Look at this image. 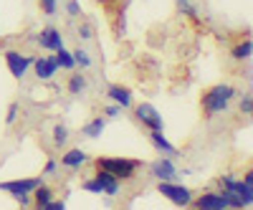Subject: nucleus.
Returning a JSON list of instances; mask_svg holds the SVG:
<instances>
[{
  "instance_id": "nucleus-1",
  "label": "nucleus",
  "mask_w": 253,
  "mask_h": 210,
  "mask_svg": "<svg viewBox=\"0 0 253 210\" xmlns=\"http://www.w3.org/2000/svg\"><path fill=\"white\" fill-rule=\"evenodd\" d=\"M96 170H107L117 180H132L139 170V160L129 157H96Z\"/></svg>"
},
{
  "instance_id": "nucleus-2",
  "label": "nucleus",
  "mask_w": 253,
  "mask_h": 210,
  "mask_svg": "<svg viewBox=\"0 0 253 210\" xmlns=\"http://www.w3.org/2000/svg\"><path fill=\"white\" fill-rule=\"evenodd\" d=\"M233 96H236V89L230 86V84H218V86L208 89L205 96H203V109H205V114H208V117H215V114L225 112Z\"/></svg>"
},
{
  "instance_id": "nucleus-3",
  "label": "nucleus",
  "mask_w": 253,
  "mask_h": 210,
  "mask_svg": "<svg viewBox=\"0 0 253 210\" xmlns=\"http://www.w3.org/2000/svg\"><path fill=\"white\" fill-rule=\"evenodd\" d=\"M41 185V177H26V180H8V182H0V190L10 193L15 200H20V205H33L31 203V193Z\"/></svg>"
},
{
  "instance_id": "nucleus-4",
  "label": "nucleus",
  "mask_w": 253,
  "mask_h": 210,
  "mask_svg": "<svg viewBox=\"0 0 253 210\" xmlns=\"http://www.w3.org/2000/svg\"><path fill=\"white\" fill-rule=\"evenodd\" d=\"M157 193H160L162 198H167L170 203L180 205V208H185V205L193 203V193H190L185 185H180L177 180H160V182H157Z\"/></svg>"
},
{
  "instance_id": "nucleus-5",
  "label": "nucleus",
  "mask_w": 253,
  "mask_h": 210,
  "mask_svg": "<svg viewBox=\"0 0 253 210\" xmlns=\"http://www.w3.org/2000/svg\"><path fill=\"white\" fill-rule=\"evenodd\" d=\"M134 117L144 124V127H150V129H165L162 114L152 107V104H147V101H142V104H137V107H134Z\"/></svg>"
},
{
  "instance_id": "nucleus-6",
  "label": "nucleus",
  "mask_w": 253,
  "mask_h": 210,
  "mask_svg": "<svg viewBox=\"0 0 253 210\" xmlns=\"http://www.w3.org/2000/svg\"><path fill=\"white\" fill-rule=\"evenodd\" d=\"M5 64H8V71H10L13 79H23L33 61L23 53H18V51H5Z\"/></svg>"
},
{
  "instance_id": "nucleus-7",
  "label": "nucleus",
  "mask_w": 253,
  "mask_h": 210,
  "mask_svg": "<svg viewBox=\"0 0 253 210\" xmlns=\"http://www.w3.org/2000/svg\"><path fill=\"white\" fill-rule=\"evenodd\" d=\"M56 71H58V61H56V56H41V58L33 61V74H36L38 81H48V79H53Z\"/></svg>"
},
{
  "instance_id": "nucleus-8",
  "label": "nucleus",
  "mask_w": 253,
  "mask_h": 210,
  "mask_svg": "<svg viewBox=\"0 0 253 210\" xmlns=\"http://www.w3.org/2000/svg\"><path fill=\"white\" fill-rule=\"evenodd\" d=\"M94 180H96V185L101 187V195L114 198V195H119V190H122V180H117V177L109 175L107 170H96Z\"/></svg>"
},
{
  "instance_id": "nucleus-9",
  "label": "nucleus",
  "mask_w": 253,
  "mask_h": 210,
  "mask_svg": "<svg viewBox=\"0 0 253 210\" xmlns=\"http://www.w3.org/2000/svg\"><path fill=\"white\" fill-rule=\"evenodd\" d=\"M152 175L157 180H177L180 172H177V167L170 157H160L157 162H152Z\"/></svg>"
},
{
  "instance_id": "nucleus-10",
  "label": "nucleus",
  "mask_w": 253,
  "mask_h": 210,
  "mask_svg": "<svg viewBox=\"0 0 253 210\" xmlns=\"http://www.w3.org/2000/svg\"><path fill=\"white\" fill-rule=\"evenodd\" d=\"M190 205H195L200 210H223V208H228L223 193H203L200 198H195Z\"/></svg>"
},
{
  "instance_id": "nucleus-11",
  "label": "nucleus",
  "mask_w": 253,
  "mask_h": 210,
  "mask_svg": "<svg viewBox=\"0 0 253 210\" xmlns=\"http://www.w3.org/2000/svg\"><path fill=\"white\" fill-rule=\"evenodd\" d=\"M38 43L43 46L46 51H56V48H61V46H63L61 31H58V28H53V26L43 28V31H41V36H38Z\"/></svg>"
},
{
  "instance_id": "nucleus-12",
  "label": "nucleus",
  "mask_w": 253,
  "mask_h": 210,
  "mask_svg": "<svg viewBox=\"0 0 253 210\" xmlns=\"http://www.w3.org/2000/svg\"><path fill=\"white\" fill-rule=\"evenodd\" d=\"M107 94H109V99H112L114 104H119L122 109L132 107V91L126 89V86H122V84H112Z\"/></svg>"
},
{
  "instance_id": "nucleus-13",
  "label": "nucleus",
  "mask_w": 253,
  "mask_h": 210,
  "mask_svg": "<svg viewBox=\"0 0 253 210\" xmlns=\"http://www.w3.org/2000/svg\"><path fill=\"white\" fill-rule=\"evenodd\" d=\"M86 160H89L86 152L79 150V147H74V150H69L66 155L61 157V165H63V167H69V170H79L81 165H86Z\"/></svg>"
},
{
  "instance_id": "nucleus-14",
  "label": "nucleus",
  "mask_w": 253,
  "mask_h": 210,
  "mask_svg": "<svg viewBox=\"0 0 253 210\" xmlns=\"http://www.w3.org/2000/svg\"><path fill=\"white\" fill-rule=\"evenodd\" d=\"M150 142L155 144V150H157V152H165L167 157H170V155H177V147H175L172 142H167V139H165L162 129H152V132H150Z\"/></svg>"
},
{
  "instance_id": "nucleus-15",
  "label": "nucleus",
  "mask_w": 253,
  "mask_h": 210,
  "mask_svg": "<svg viewBox=\"0 0 253 210\" xmlns=\"http://www.w3.org/2000/svg\"><path fill=\"white\" fill-rule=\"evenodd\" d=\"M31 195H33V205H36V208H46V203L53 200V190H51V187H46L43 182H41Z\"/></svg>"
},
{
  "instance_id": "nucleus-16",
  "label": "nucleus",
  "mask_w": 253,
  "mask_h": 210,
  "mask_svg": "<svg viewBox=\"0 0 253 210\" xmlns=\"http://www.w3.org/2000/svg\"><path fill=\"white\" fill-rule=\"evenodd\" d=\"M104 127H107V119H104V117H96V119H91V122L86 124V127L81 129V132H84V137H89V139H96V137H101Z\"/></svg>"
},
{
  "instance_id": "nucleus-17",
  "label": "nucleus",
  "mask_w": 253,
  "mask_h": 210,
  "mask_svg": "<svg viewBox=\"0 0 253 210\" xmlns=\"http://www.w3.org/2000/svg\"><path fill=\"white\" fill-rule=\"evenodd\" d=\"M251 53H253V43H251V38H246V41H241V43H236V46H233V51H230V56H233L236 61H248V58H251Z\"/></svg>"
},
{
  "instance_id": "nucleus-18",
  "label": "nucleus",
  "mask_w": 253,
  "mask_h": 210,
  "mask_svg": "<svg viewBox=\"0 0 253 210\" xmlns=\"http://www.w3.org/2000/svg\"><path fill=\"white\" fill-rule=\"evenodd\" d=\"M56 61H58V69H66V71H74L76 69V61H74V56H71V51H66V48H56Z\"/></svg>"
},
{
  "instance_id": "nucleus-19",
  "label": "nucleus",
  "mask_w": 253,
  "mask_h": 210,
  "mask_svg": "<svg viewBox=\"0 0 253 210\" xmlns=\"http://www.w3.org/2000/svg\"><path fill=\"white\" fill-rule=\"evenodd\" d=\"M241 185H243V208H253V172L251 170L246 172Z\"/></svg>"
},
{
  "instance_id": "nucleus-20",
  "label": "nucleus",
  "mask_w": 253,
  "mask_h": 210,
  "mask_svg": "<svg viewBox=\"0 0 253 210\" xmlns=\"http://www.w3.org/2000/svg\"><path fill=\"white\" fill-rule=\"evenodd\" d=\"M84 89H86V79H84L81 74H71V79H69V91H71V94H81Z\"/></svg>"
},
{
  "instance_id": "nucleus-21",
  "label": "nucleus",
  "mask_w": 253,
  "mask_h": 210,
  "mask_svg": "<svg viewBox=\"0 0 253 210\" xmlns=\"http://www.w3.org/2000/svg\"><path fill=\"white\" fill-rule=\"evenodd\" d=\"M66 142H69V129L63 127V124H56V127H53V144L56 147H63Z\"/></svg>"
},
{
  "instance_id": "nucleus-22",
  "label": "nucleus",
  "mask_w": 253,
  "mask_h": 210,
  "mask_svg": "<svg viewBox=\"0 0 253 210\" xmlns=\"http://www.w3.org/2000/svg\"><path fill=\"white\" fill-rule=\"evenodd\" d=\"M71 56H74V61H76V66H84V69H89V66H91L89 53L84 51L81 46H79V48H74V51H71Z\"/></svg>"
},
{
  "instance_id": "nucleus-23",
  "label": "nucleus",
  "mask_w": 253,
  "mask_h": 210,
  "mask_svg": "<svg viewBox=\"0 0 253 210\" xmlns=\"http://www.w3.org/2000/svg\"><path fill=\"white\" fill-rule=\"evenodd\" d=\"M38 3H41V10H43L46 15H56V10H58L56 0H38Z\"/></svg>"
},
{
  "instance_id": "nucleus-24",
  "label": "nucleus",
  "mask_w": 253,
  "mask_h": 210,
  "mask_svg": "<svg viewBox=\"0 0 253 210\" xmlns=\"http://www.w3.org/2000/svg\"><path fill=\"white\" fill-rule=\"evenodd\" d=\"M18 112H20V104H18V101H13V104H10V107H8V114H5V122H8V124H13V122L18 119Z\"/></svg>"
},
{
  "instance_id": "nucleus-25",
  "label": "nucleus",
  "mask_w": 253,
  "mask_h": 210,
  "mask_svg": "<svg viewBox=\"0 0 253 210\" xmlns=\"http://www.w3.org/2000/svg\"><path fill=\"white\" fill-rule=\"evenodd\" d=\"M241 112H243V114H251V112H253V99H251V94H246V96L241 99Z\"/></svg>"
},
{
  "instance_id": "nucleus-26",
  "label": "nucleus",
  "mask_w": 253,
  "mask_h": 210,
  "mask_svg": "<svg viewBox=\"0 0 253 210\" xmlns=\"http://www.w3.org/2000/svg\"><path fill=\"white\" fill-rule=\"evenodd\" d=\"M175 3H177V8H180V10H185L187 15H195V8L190 5V0H175Z\"/></svg>"
},
{
  "instance_id": "nucleus-27",
  "label": "nucleus",
  "mask_w": 253,
  "mask_h": 210,
  "mask_svg": "<svg viewBox=\"0 0 253 210\" xmlns=\"http://www.w3.org/2000/svg\"><path fill=\"white\" fill-rule=\"evenodd\" d=\"M66 10H69V15H81V5H79V0H69Z\"/></svg>"
},
{
  "instance_id": "nucleus-28",
  "label": "nucleus",
  "mask_w": 253,
  "mask_h": 210,
  "mask_svg": "<svg viewBox=\"0 0 253 210\" xmlns=\"http://www.w3.org/2000/svg\"><path fill=\"white\" fill-rule=\"evenodd\" d=\"M63 208H66V203H63V200H48L43 210H63Z\"/></svg>"
},
{
  "instance_id": "nucleus-29",
  "label": "nucleus",
  "mask_w": 253,
  "mask_h": 210,
  "mask_svg": "<svg viewBox=\"0 0 253 210\" xmlns=\"http://www.w3.org/2000/svg\"><path fill=\"white\" fill-rule=\"evenodd\" d=\"M119 112H122V107H119V104H109V107L104 109V114H107L109 119H112V117H119Z\"/></svg>"
},
{
  "instance_id": "nucleus-30",
  "label": "nucleus",
  "mask_w": 253,
  "mask_h": 210,
  "mask_svg": "<svg viewBox=\"0 0 253 210\" xmlns=\"http://www.w3.org/2000/svg\"><path fill=\"white\" fill-rule=\"evenodd\" d=\"M94 33H91V26H81L79 28V38H84V41H86V38H91Z\"/></svg>"
},
{
  "instance_id": "nucleus-31",
  "label": "nucleus",
  "mask_w": 253,
  "mask_h": 210,
  "mask_svg": "<svg viewBox=\"0 0 253 210\" xmlns=\"http://www.w3.org/2000/svg\"><path fill=\"white\" fill-rule=\"evenodd\" d=\"M56 167H58V162H56V160H48L46 167H43V172H46V175H53V172H56Z\"/></svg>"
}]
</instances>
